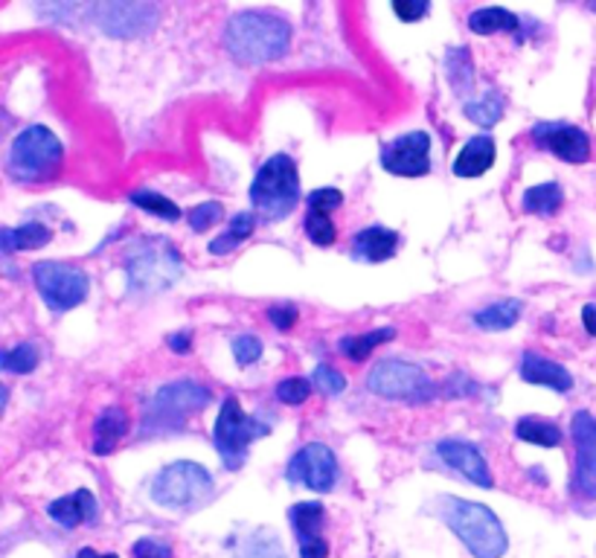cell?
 Returning a JSON list of instances; mask_svg holds the SVG:
<instances>
[{"label": "cell", "instance_id": "obj_1", "mask_svg": "<svg viewBox=\"0 0 596 558\" xmlns=\"http://www.w3.org/2000/svg\"><path fill=\"white\" fill-rule=\"evenodd\" d=\"M291 47V24L271 10L236 12L224 27V50L239 64L280 62Z\"/></svg>", "mask_w": 596, "mask_h": 558}, {"label": "cell", "instance_id": "obj_2", "mask_svg": "<svg viewBox=\"0 0 596 558\" xmlns=\"http://www.w3.org/2000/svg\"><path fill=\"white\" fill-rule=\"evenodd\" d=\"M436 514L443 518L445 526L463 541V547L474 558H504L509 549V535L504 523L489 506L463 500V497L443 495L436 500Z\"/></svg>", "mask_w": 596, "mask_h": 558}, {"label": "cell", "instance_id": "obj_3", "mask_svg": "<svg viewBox=\"0 0 596 558\" xmlns=\"http://www.w3.org/2000/svg\"><path fill=\"white\" fill-rule=\"evenodd\" d=\"M128 297H154L184 276V262L170 239H137L123 253Z\"/></svg>", "mask_w": 596, "mask_h": 558}, {"label": "cell", "instance_id": "obj_4", "mask_svg": "<svg viewBox=\"0 0 596 558\" xmlns=\"http://www.w3.org/2000/svg\"><path fill=\"white\" fill-rule=\"evenodd\" d=\"M250 207L262 222H283L300 204V172L288 154H274L259 166L250 184Z\"/></svg>", "mask_w": 596, "mask_h": 558}, {"label": "cell", "instance_id": "obj_5", "mask_svg": "<svg viewBox=\"0 0 596 558\" xmlns=\"http://www.w3.org/2000/svg\"><path fill=\"white\" fill-rule=\"evenodd\" d=\"M64 146L47 125H29L12 140L7 172L18 184H45L62 172Z\"/></svg>", "mask_w": 596, "mask_h": 558}, {"label": "cell", "instance_id": "obj_6", "mask_svg": "<svg viewBox=\"0 0 596 558\" xmlns=\"http://www.w3.org/2000/svg\"><path fill=\"white\" fill-rule=\"evenodd\" d=\"M213 401L210 387L201 382L184 379V382L163 384L154 393L152 401L146 405V419H142V431L146 434H166V431H178L187 425V417L201 413Z\"/></svg>", "mask_w": 596, "mask_h": 558}, {"label": "cell", "instance_id": "obj_7", "mask_svg": "<svg viewBox=\"0 0 596 558\" xmlns=\"http://www.w3.org/2000/svg\"><path fill=\"white\" fill-rule=\"evenodd\" d=\"M213 474L193 460H178L158 471L152 480V500L166 509H198L213 497Z\"/></svg>", "mask_w": 596, "mask_h": 558}, {"label": "cell", "instance_id": "obj_8", "mask_svg": "<svg viewBox=\"0 0 596 558\" xmlns=\"http://www.w3.org/2000/svg\"><path fill=\"white\" fill-rule=\"evenodd\" d=\"M268 434H271V427L265 422H259V419L248 417L236 396H227L222 401V410H219V419H215L213 427V443L219 457H222L224 469L239 471L245 460H248L250 445Z\"/></svg>", "mask_w": 596, "mask_h": 558}, {"label": "cell", "instance_id": "obj_9", "mask_svg": "<svg viewBox=\"0 0 596 558\" xmlns=\"http://www.w3.org/2000/svg\"><path fill=\"white\" fill-rule=\"evenodd\" d=\"M367 390L390 401H408V405H422L431 401L439 393L425 370H419L417 363L399 361V358H387V361L375 363L370 375H367Z\"/></svg>", "mask_w": 596, "mask_h": 558}, {"label": "cell", "instance_id": "obj_10", "mask_svg": "<svg viewBox=\"0 0 596 558\" xmlns=\"http://www.w3.org/2000/svg\"><path fill=\"white\" fill-rule=\"evenodd\" d=\"M33 280L50 311H71L88 300L90 280L88 274L67 262H36Z\"/></svg>", "mask_w": 596, "mask_h": 558}, {"label": "cell", "instance_id": "obj_11", "mask_svg": "<svg viewBox=\"0 0 596 558\" xmlns=\"http://www.w3.org/2000/svg\"><path fill=\"white\" fill-rule=\"evenodd\" d=\"M90 21L111 38H142L161 24V10L154 3H123L108 0L88 7Z\"/></svg>", "mask_w": 596, "mask_h": 558}, {"label": "cell", "instance_id": "obj_12", "mask_svg": "<svg viewBox=\"0 0 596 558\" xmlns=\"http://www.w3.org/2000/svg\"><path fill=\"white\" fill-rule=\"evenodd\" d=\"M285 478L291 480L294 486L312 488L318 495H326L338 483V460H335L330 445L309 443L294 454L288 469H285Z\"/></svg>", "mask_w": 596, "mask_h": 558}, {"label": "cell", "instance_id": "obj_13", "mask_svg": "<svg viewBox=\"0 0 596 558\" xmlns=\"http://www.w3.org/2000/svg\"><path fill=\"white\" fill-rule=\"evenodd\" d=\"M570 434H573V448H576V460H573V480L570 488L573 495L582 500H596V417L587 410H579L573 422H570Z\"/></svg>", "mask_w": 596, "mask_h": 558}, {"label": "cell", "instance_id": "obj_14", "mask_svg": "<svg viewBox=\"0 0 596 558\" xmlns=\"http://www.w3.org/2000/svg\"><path fill=\"white\" fill-rule=\"evenodd\" d=\"M382 166L396 177H422L431 172V134L408 132L382 146Z\"/></svg>", "mask_w": 596, "mask_h": 558}, {"label": "cell", "instance_id": "obj_15", "mask_svg": "<svg viewBox=\"0 0 596 558\" xmlns=\"http://www.w3.org/2000/svg\"><path fill=\"white\" fill-rule=\"evenodd\" d=\"M533 140L538 149H547L564 163H587L591 158V137L582 128L568 123H538L533 128Z\"/></svg>", "mask_w": 596, "mask_h": 558}, {"label": "cell", "instance_id": "obj_16", "mask_svg": "<svg viewBox=\"0 0 596 558\" xmlns=\"http://www.w3.org/2000/svg\"><path fill=\"white\" fill-rule=\"evenodd\" d=\"M323 518L326 509L321 504H294L288 509V523H291L294 538L300 547V558H330V544L323 538Z\"/></svg>", "mask_w": 596, "mask_h": 558}, {"label": "cell", "instance_id": "obj_17", "mask_svg": "<svg viewBox=\"0 0 596 558\" xmlns=\"http://www.w3.org/2000/svg\"><path fill=\"white\" fill-rule=\"evenodd\" d=\"M436 454L445 466H451L457 474H463L469 483L481 488L495 486V478H492V469L486 457H483L472 443H463V439H443L436 445Z\"/></svg>", "mask_w": 596, "mask_h": 558}, {"label": "cell", "instance_id": "obj_18", "mask_svg": "<svg viewBox=\"0 0 596 558\" xmlns=\"http://www.w3.org/2000/svg\"><path fill=\"white\" fill-rule=\"evenodd\" d=\"M47 514L59 526H64V530H76V526H85V523H97L99 504L88 488H79L73 495H64L59 500H53V504L47 506Z\"/></svg>", "mask_w": 596, "mask_h": 558}, {"label": "cell", "instance_id": "obj_19", "mask_svg": "<svg viewBox=\"0 0 596 558\" xmlns=\"http://www.w3.org/2000/svg\"><path fill=\"white\" fill-rule=\"evenodd\" d=\"M396 248H399V233L375 224V227H364V231L356 233V239L349 245V253L356 262L378 265V262H387L396 253Z\"/></svg>", "mask_w": 596, "mask_h": 558}, {"label": "cell", "instance_id": "obj_20", "mask_svg": "<svg viewBox=\"0 0 596 558\" xmlns=\"http://www.w3.org/2000/svg\"><path fill=\"white\" fill-rule=\"evenodd\" d=\"M521 379L526 384L550 387L556 393L573 390V375L561 363L550 361V358H544L538 352H524V358H521Z\"/></svg>", "mask_w": 596, "mask_h": 558}, {"label": "cell", "instance_id": "obj_21", "mask_svg": "<svg viewBox=\"0 0 596 558\" xmlns=\"http://www.w3.org/2000/svg\"><path fill=\"white\" fill-rule=\"evenodd\" d=\"M495 158H498L495 140H492L489 134H477V137L465 142L463 149L457 151L451 172H455V177H481L495 166Z\"/></svg>", "mask_w": 596, "mask_h": 558}, {"label": "cell", "instance_id": "obj_22", "mask_svg": "<svg viewBox=\"0 0 596 558\" xmlns=\"http://www.w3.org/2000/svg\"><path fill=\"white\" fill-rule=\"evenodd\" d=\"M128 427H132V419L125 413L123 408H105L94 419V454L97 457H108V454L114 451L116 445L123 443L125 434H128Z\"/></svg>", "mask_w": 596, "mask_h": 558}, {"label": "cell", "instance_id": "obj_23", "mask_svg": "<svg viewBox=\"0 0 596 558\" xmlns=\"http://www.w3.org/2000/svg\"><path fill=\"white\" fill-rule=\"evenodd\" d=\"M445 76L451 82V88L460 99L472 102L474 94V62L469 47H451L445 53Z\"/></svg>", "mask_w": 596, "mask_h": 558}, {"label": "cell", "instance_id": "obj_24", "mask_svg": "<svg viewBox=\"0 0 596 558\" xmlns=\"http://www.w3.org/2000/svg\"><path fill=\"white\" fill-rule=\"evenodd\" d=\"M469 29L474 36H495V33H518L521 18L516 12L504 10V7H483L469 15Z\"/></svg>", "mask_w": 596, "mask_h": 558}, {"label": "cell", "instance_id": "obj_25", "mask_svg": "<svg viewBox=\"0 0 596 558\" xmlns=\"http://www.w3.org/2000/svg\"><path fill=\"white\" fill-rule=\"evenodd\" d=\"M50 239H53L50 227L29 222L15 227V231H0V250H7V253H15V250H38L50 245Z\"/></svg>", "mask_w": 596, "mask_h": 558}, {"label": "cell", "instance_id": "obj_26", "mask_svg": "<svg viewBox=\"0 0 596 558\" xmlns=\"http://www.w3.org/2000/svg\"><path fill=\"white\" fill-rule=\"evenodd\" d=\"M396 337V328L393 326H384V328H373V332H364V335H349V337H340V355L344 358H349V361H367L370 355L378 349L382 344H387V340H393Z\"/></svg>", "mask_w": 596, "mask_h": 558}, {"label": "cell", "instance_id": "obj_27", "mask_svg": "<svg viewBox=\"0 0 596 558\" xmlns=\"http://www.w3.org/2000/svg\"><path fill=\"white\" fill-rule=\"evenodd\" d=\"M253 227H257V215H253V210H250V213H236L231 219V224H227V231H224L219 239L210 241V253H213V257L231 253V250L239 248L241 241H248L250 236H253Z\"/></svg>", "mask_w": 596, "mask_h": 558}, {"label": "cell", "instance_id": "obj_28", "mask_svg": "<svg viewBox=\"0 0 596 558\" xmlns=\"http://www.w3.org/2000/svg\"><path fill=\"white\" fill-rule=\"evenodd\" d=\"M564 204V193H561L559 184H538L530 186L521 198V207L524 213L530 215H556Z\"/></svg>", "mask_w": 596, "mask_h": 558}, {"label": "cell", "instance_id": "obj_29", "mask_svg": "<svg viewBox=\"0 0 596 558\" xmlns=\"http://www.w3.org/2000/svg\"><path fill=\"white\" fill-rule=\"evenodd\" d=\"M521 318V300H498L486 306V309L474 311V323L486 332H504L512 328Z\"/></svg>", "mask_w": 596, "mask_h": 558}, {"label": "cell", "instance_id": "obj_30", "mask_svg": "<svg viewBox=\"0 0 596 558\" xmlns=\"http://www.w3.org/2000/svg\"><path fill=\"white\" fill-rule=\"evenodd\" d=\"M516 436L521 439V443L542 445V448H559L561 445L559 425H552V422H547V419H538V417L518 419Z\"/></svg>", "mask_w": 596, "mask_h": 558}, {"label": "cell", "instance_id": "obj_31", "mask_svg": "<svg viewBox=\"0 0 596 558\" xmlns=\"http://www.w3.org/2000/svg\"><path fill=\"white\" fill-rule=\"evenodd\" d=\"M507 111V99L500 90H489L486 97L472 99V102H465V116L472 120V123L483 125V128H492V125L500 123V116Z\"/></svg>", "mask_w": 596, "mask_h": 558}, {"label": "cell", "instance_id": "obj_32", "mask_svg": "<svg viewBox=\"0 0 596 558\" xmlns=\"http://www.w3.org/2000/svg\"><path fill=\"white\" fill-rule=\"evenodd\" d=\"M128 201H132L137 210H142V213L154 215V219H163V222H178L181 219V207L175 204V201H170L166 196H161V193H154V189H137V193L128 196Z\"/></svg>", "mask_w": 596, "mask_h": 558}, {"label": "cell", "instance_id": "obj_33", "mask_svg": "<svg viewBox=\"0 0 596 558\" xmlns=\"http://www.w3.org/2000/svg\"><path fill=\"white\" fill-rule=\"evenodd\" d=\"M233 558H288V556H285L283 544H280L276 535H271L268 530H259V532H250L248 538L241 541L239 547H236V553H233Z\"/></svg>", "mask_w": 596, "mask_h": 558}, {"label": "cell", "instance_id": "obj_34", "mask_svg": "<svg viewBox=\"0 0 596 558\" xmlns=\"http://www.w3.org/2000/svg\"><path fill=\"white\" fill-rule=\"evenodd\" d=\"M303 231L314 248H332L335 239H338V227L332 222V215L314 213V210H306Z\"/></svg>", "mask_w": 596, "mask_h": 558}, {"label": "cell", "instance_id": "obj_35", "mask_svg": "<svg viewBox=\"0 0 596 558\" xmlns=\"http://www.w3.org/2000/svg\"><path fill=\"white\" fill-rule=\"evenodd\" d=\"M38 367V346L21 344L15 349H0V370H10L15 375H27Z\"/></svg>", "mask_w": 596, "mask_h": 558}, {"label": "cell", "instance_id": "obj_36", "mask_svg": "<svg viewBox=\"0 0 596 558\" xmlns=\"http://www.w3.org/2000/svg\"><path fill=\"white\" fill-rule=\"evenodd\" d=\"M274 396L283 401V405L297 408V405H303V401H309V396H312V382H306L300 375H291V379H285V382L276 384Z\"/></svg>", "mask_w": 596, "mask_h": 558}, {"label": "cell", "instance_id": "obj_37", "mask_svg": "<svg viewBox=\"0 0 596 558\" xmlns=\"http://www.w3.org/2000/svg\"><path fill=\"white\" fill-rule=\"evenodd\" d=\"M224 219V207L219 204V201H207V204H198L196 210H189L187 222L189 227L196 233H204L210 231V227H215V224Z\"/></svg>", "mask_w": 596, "mask_h": 558}, {"label": "cell", "instance_id": "obj_38", "mask_svg": "<svg viewBox=\"0 0 596 558\" xmlns=\"http://www.w3.org/2000/svg\"><path fill=\"white\" fill-rule=\"evenodd\" d=\"M306 201H309V210H314V213L332 215L340 204H344V193H340V189H335V186H323V189H314V193H309V198H306Z\"/></svg>", "mask_w": 596, "mask_h": 558}, {"label": "cell", "instance_id": "obj_39", "mask_svg": "<svg viewBox=\"0 0 596 558\" xmlns=\"http://www.w3.org/2000/svg\"><path fill=\"white\" fill-rule=\"evenodd\" d=\"M312 384L323 396H338V393L347 390V379L338 370H332V367H318L312 375Z\"/></svg>", "mask_w": 596, "mask_h": 558}, {"label": "cell", "instance_id": "obj_40", "mask_svg": "<svg viewBox=\"0 0 596 558\" xmlns=\"http://www.w3.org/2000/svg\"><path fill=\"white\" fill-rule=\"evenodd\" d=\"M233 358L239 367H250V363L262 358V340L253 335H239L233 340Z\"/></svg>", "mask_w": 596, "mask_h": 558}, {"label": "cell", "instance_id": "obj_41", "mask_svg": "<svg viewBox=\"0 0 596 558\" xmlns=\"http://www.w3.org/2000/svg\"><path fill=\"white\" fill-rule=\"evenodd\" d=\"M427 12H431L427 0H396L393 3V15L405 21V24H417L419 18H425Z\"/></svg>", "mask_w": 596, "mask_h": 558}, {"label": "cell", "instance_id": "obj_42", "mask_svg": "<svg viewBox=\"0 0 596 558\" xmlns=\"http://www.w3.org/2000/svg\"><path fill=\"white\" fill-rule=\"evenodd\" d=\"M132 556L134 558H172V547L154 538H140L132 547Z\"/></svg>", "mask_w": 596, "mask_h": 558}, {"label": "cell", "instance_id": "obj_43", "mask_svg": "<svg viewBox=\"0 0 596 558\" xmlns=\"http://www.w3.org/2000/svg\"><path fill=\"white\" fill-rule=\"evenodd\" d=\"M268 320H271L276 328L288 332V328L297 323V306H291V302H283V306H271V309H268Z\"/></svg>", "mask_w": 596, "mask_h": 558}, {"label": "cell", "instance_id": "obj_44", "mask_svg": "<svg viewBox=\"0 0 596 558\" xmlns=\"http://www.w3.org/2000/svg\"><path fill=\"white\" fill-rule=\"evenodd\" d=\"M170 349L178 355L193 352V332H175V335H170Z\"/></svg>", "mask_w": 596, "mask_h": 558}, {"label": "cell", "instance_id": "obj_45", "mask_svg": "<svg viewBox=\"0 0 596 558\" xmlns=\"http://www.w3.org/2000/svg\"><path fill=\"white\" fill-rule=\"evenodd\" d=\"M582 323H585L587 335L596 337V306L594 302H587L585 309H582Z\"/></svg>", "mask_w": 596, "mask_h": 558}, {"label": "cell", "instance_id": "obj_46", "mask_svg": "<svg viewBox=\"0 0 596 558\" xmlns=\"http://www.w3.org/2000/svg\"><path fill=\"white\" fill-rule=\"evenodd\" d=\"M76 558H120V556H114V553H97V549L85 547L76 553Z\"/></svg>", "mask_w": 596, "mask_h": 558}, {"label": "cell", "instance_id": "obj_47", "mask_svg": "<svg viewBox=\"0 0 596 558\" xmlns=\"http://www.w3.org/2000/svg\"><path fill=\"white\" fill-rule=\"evenodd\" d=\"M7 405H10V387L0 382V417H3V410H7Z\"/></svg>", "mask_w": 596, "mask_h": 558}]
</instances>
